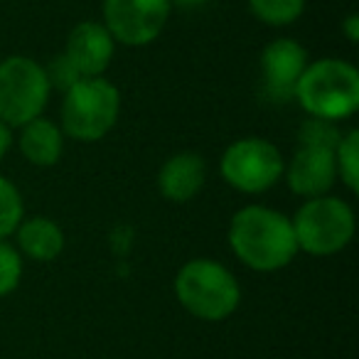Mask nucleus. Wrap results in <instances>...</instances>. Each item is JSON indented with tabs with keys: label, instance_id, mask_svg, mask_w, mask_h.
<instances>
[{
	"label": "nucleus",
	"instance_id": "obj_1",
	"mask_svg": "<svg viewBox=\"0 0 359 359\" xmlns=\"http://www.w3.org/2000/svg\"><path fill=\"white\" fill-rule=\"evenodd\" d=\"M229 246L241 264L261 273L285 269L298 254L290 217L261 205L241 207L231 217Z\"/></svg>",
	"mask_w": 359,
	"mask_h": 359
},
{
	"label": "nucleus",
	"instance_id": "obj_2",
	"mask_svg": "<svg viewBox=\"0 0 359 359\" xmlns=\"http://www.w3.org/2000/svg\"><path fill=\"white\" fill-rule=\"evenodd\" d=\"M293 101L313 118L344 121L359 109V72L349 62L325 57L308 62L295 84Z\"/></svg>",
	"mask_w": 359,
	"mask_h": 359
},
{
	"label": "nucleus",
	"instance_id": "obj_3",
	"mask_svg": "<svg viewBox=\"0 0 359 359\" xmlns=\"http://www.w3.org/2000/svg\"><path fill=\"white\" fill-rule=\"evenodd\" d=\"M175 298L195 318L222 323L239 308L241 285L219 261L192 259L175 276Z\"/></svg>",
	"mask_w": 359,
	"mask_h": 359
},
{
	"label": "nucleus",
	"instance_id": "obj_4",
	"mask_svg": "<svg viewBox=\"0 0 359 359\" xmlns=\"http://www.w3.org/2000/svg\"><path fill=\"white\" fill-rule=\"evenodd\" d=\"M121 114V91L104 76H84L62 101V130L81 143H96L116 126Z\"/></svg>",
	"mask_w": 359,
	"mask_h": 359
},
{
	"label": "nucleus",
	"instance_id": "obj_5",
	"mask_svg": "<svg viewBox=\"0 0 359 359\" xmlns=\"http://www.w3.org/2000/svg\"><path fill=\"white\" fill-rule=\"evenodd\" d=\"M298 251L310 256L339 254L354 236V212L344 200L332 195L310 197L290 219Z\"/></svg>",
	"mask_w": 359,
	"mask_h": 359
},
{
	"label": "nucleus",
	"instance_id": "obj_6",
	"mask_svg": "<svg viewBox=\"0 0 359 359\" xmlns=\"http://www.w3.org/2000/svg\"><path fill=\"white\" fill-rule=\"evenodd\" d=\"M50 94L45 67L37 60L13 55L0 62V121L6 126L20 128L42 116Z\"/></svg>",
	"mask_w": 359,
	"mask_h": 359
},
{
	"label": "nucleus",
	"instance_id": "obj_7",
	"mask_svg": "<svg viewBox=\"0 0 359 359\" xmlns=\"http://www.w3.org/2000/svg\"><path fill=\"white\" fill-rule=\"evenodd\" d=\"M285 160L271 140L249 135L239 138L222 155V177L244 195H261L283 177Z\"/></svg>",
	"mask_w": 359,
	"mask_h": 359
},
{
	"label": "nucleus",
	"instance_id": "obj_8",
	"mask_svg": "<svg viewBox=\"0 0 359 359\" xmlns=\"http://www.w3.org/2000/svg\"><path fill=\"white\" fill-rule=\"evenodd\" d=\"M170 11V0H104V25L121 45L145 47L165 30Z\"/></svg>",
	"mask_w": 359,
	"mask_h": 359
},
{
	"label": "nucleus",
	"instance_id": "obj_9",
	"mask_svg": "<svg viewBox=\"0 0 359 359\" xmlns=\"http://www.w3.org/2000/svg\"><path fill=\"white\" fill-rule=\"evenodd\" d=\"M261 84L264 96L273 104L293 101L295 84L308 67V50L290 37H278L269 42L261 52Z\"/></svg>",
	"mask_w": 359,
	"mask_h": 359
},
{
	"label": "nucleus",
	"instance_id": "obj_10",
	"mask_svg": "<svg viewBox=\"0 0 359 359\" xmlns=\"http://www.w3.org/2000/svg\"><path fill=\"white\" fill-rule=\"evenodd\" d=\"M285 182L290 192L298 197H323L332 190L337 182V163H334V150L327 148H310L300 145L290 163L283 168Z\"/></svg>",
	"mask_w": 359,
	"mask_h": 359
},
{
	"label": "nucleus",
	"instance_id": "obj_11",
	"mask_svg": "<svg viewBox=\"0 0 359 359\" xmlns=\"http://www.w3.org/2000/svg\"><path fill=\"white\" fill-rule=\"evenodd\" d=\"M116 52V40L104 22L86 20L69 32L65 55L74 62L81 76H104Z\"/></svg>",
	"mask_w": 359,
	"mask_h": 359
},
{
	"label": "nucleus",
	"instance_id": "obj_12",
	"mask_svg": "<svg viewBox=\"0 0 359 359\" xmlns=\"http://www.w3.org/2000/svg\"><path fill=\"white\" fill-rule=\"evenodd\" d=\"M207 182V163L202 155L182 150L163 163L158 172V190L165 200L185 205L195 200Z\"/></svg>",
	"mask_w": 359,
	"mask_h": 359
},
{
	"label": "nucleus",
	"instance_id": "obj_13",
	"mask_svg": "<svg viewBox=\"0 0 359 359\" xmlns=\"http://www.w3.org/2000/svg\"><path fill=\"white\" fill-rule=\"evenodd\" d=\"M18 135V148L25 155V160L35 168H52L60 163L65 153V130L60 123L37 116L30 123L20 126Z\"/></svg>",
	"mask_w": 359,
	"mask_h": 359
},
{
	"label": "nucleus",
	"instance_id": "obj_14",
	"mask_svg": "<svg viewBox=\"0 0 359 359\" xmlns=\"http://www.w3.org/2000/svg\"><path fill=\"white\" fill-rule=\"evenodd\" d=\"M15 239L20 254H25L32 261H40V264L55 261L65 251V231L50 217L22 219L15 229Z\"/></svg>",
	"mask_w": 359,
	"mask_h": 359
},
{
	"label": "nucleus",
	"instance_id": "obj_15",
	"mask_svg": "<svg viewBox=\"0 0 359 359\" xmlns=\"http://www.w3.org/2000/svg\"><path fill=\"white\" fill-rule=\"evenodd\" d=\"M256 20L271 27H288L305 13V0H246Z\"/></svg>",
	"mask_w": 359,
	"mask_h": 359
},
{
	"label": "nucleus",
	"instance_id": "obj_16",
	"mask_svg": "<svg viewBox=\"0 0 359 359\" xmlns=\"http://www.w3.org/2000/svg\"><path fill=\"white\" fill-rule=\"evenodd\" d=\"M334 163H337V180L349 192L359 190V130H347L334 148Z\"/></svg>",
	"mask_w": 359,
	"mask_h": 359
},
{
	"label": "nucleus",
	"instance_id": "obj_17",
	"mask_svg": "<svg viewBox=\"0 0 359 359\" xmlns=\"http://www.w3.org/2000/svg\"><path fill=\"white\" fill-rule=\"evenodd\" d=\"M25 219V205L22 195L11 180L0 175V241L15 234L18 224Z\"/></svg>",
	"mask_w": 359,
	"mask_h": 359
},
{
	"label": "nucleus",
	"instance_id": "obj_18",
	"mask_svg": "<svg viewBox=\"0 0 359 359\" xmlns=\"http://www.w3.org/2000/svg\"><path fill=\"white\" fill-rule=\"evenodd\" d=\"M339 138H342V130L337 128L334 121L313 118V116H308V121L298 128V143L310 145V148L334 150L339 143Z\"/></svg>",
	"mask_w": 359,
	"mask_h": 359
},
{
	"label": "nucleus",
	"instance_id": "obj_19",
	"mask_svg": "<svg viewBox=\"0 0 359 359\" xmlns=\"http://www.w3.org/2000/svg\"><path fill=\"white\" fill-rule=\"evenodd\" d=\"M22 278V256L15 246L0 241V298L11 295L20 285Z\"/></svg>",
	"mask_w": 359,
	"mask_h": 359
},
{
	"label": "nucleus",
	"instance_id": "obj_20",
	"mask_svg": "<svg viewBox=\"0 0 359 359\" xmlns=\"http://www.w3.org/2000/svg\"><path fill=\"white\" fill-rule=\"evenodd\" d=\"M45 74H47V81H50V89H57V91H62V94L69 91L79 79H84V76L79 74V69L74 67V62H72L65 52L52 57L50 65L45 67Z\"/></svg>",
	"mask_w": 359,
	"mask_h": 359
},
{
	"label": "nucleus",
	"instance_id": "obj_21",
	"mask_svg": "<svg viewBox=\"0 0 359 359\" xmlns=\"http://www.w3.org/2000/svg\"><path fill=\"white\" fill-rule=\"evenodd\" d=\"M342 32H344V37H347L349 42H357L359 40V15H347L344 18V22H342Z\"/></svg>",
	"mask_w": 359,
	"mask_h": 359
},
{
	"label": "nucleus",
	"instance_id": "obj_22",
	"mask_svg": "<svg viewBox=\"0 0 359 359\" xmlns=\"http://www.w3.org/2000/svg\"><path fill=\"white\" fill-rule=\"evenodd\" d=\"M11 148H13V128L0 121V160L6 158Z\"/></svg>",
	"mask_w": 359,
	"mask_h": 359
},
{
	"label": "nucleus",
	"instance_id": "obj_23",
	"mask_svg": "<svg viewBox=\"0 0 359 359\" xmlns=\"http://www.w3.org/2000/svg\"><path fill=\"white\" fill-rule=\"evenodd\" d=\"M210 0H170L172 8H182V11H197V8H205Z\"/></svg>",
	"mask_w": 359,
	"mask_h": 359
}]
</instances>
